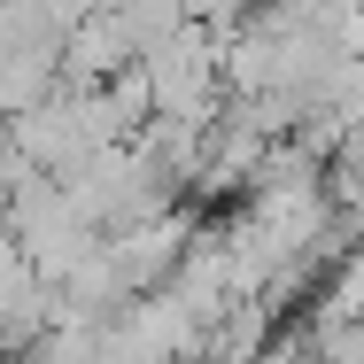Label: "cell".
I'll return each instance as SVG.
<instances>
[{
	"label": "cell",
	"mask_w": 364,
	"mask_h": 364,
	"mask_svg": "<svg viewBox=\"0 0 364 364\" xmlns=\"http://www.w3.org/2000/svg\"><path fill=\"white\" fill-rule=\"evenodd\" d=\"M0 364H8V357H0Z\"/></svg>",
	"instance_id": "5"
},
{
	"label": "cell",
	"mask_w": 364,
	"mask_h": 364,
	"mask_svg": "<svg viewBox=\"0 0 364 364\" xmlns=\"http://www.w3.org/2000/svg\"><path fill=\"white\" fill-rule=\"evenodd\" d=\"M140 77H147V109L171 117V124H218L225 117V55H218V31L210 23H178L171 39H155L140 55Z\"/></svg>",
	"instance_id": "1"
},
{
	"label": "cell",
	"mask_w": 364,
	"mask_h": 364,
	"mask_svg": "<svg viewBox=\"0 0 364 364\" xmlns=\"http://www.w3.org/2000/svg\"><path fill=\"white\" fill-rule=\"evenodd\" d=\"M63 326V310H55V287L23 264V248L0 232V357H31L47 333Z\"/></svg>",
	"instance_id": "2"
},
{
	"label": "cell",
	"mask_w": 364,
	"mask_h": 364,
	"mask_svg": "<svg viewBox=\"0 0 364 364\" xmlns=\"http://www.w3.org/2000/svg\"><path fill=\"white\" fill-rule=\"evenodd\" d=\"M101 8H109V0H55V16H63V31H70L77 16H101Z\"/></svg>",
	"instance_id": "4"
},
{
	"label": "cell",
	"mask_w": 364,
	"mask_h": 364,
	"mask_svg": "<svg viewBox=\"0 0 364 364\" xmlns=\"http://www.w3.org/2000/svg\"><path fill=\"white\" fill-rule=\"evenodd\" d=\"M326 202H333V218L364 240V132L326 155Z\"/></svg>",
	"instance_id": "3"
}]
</instances>
